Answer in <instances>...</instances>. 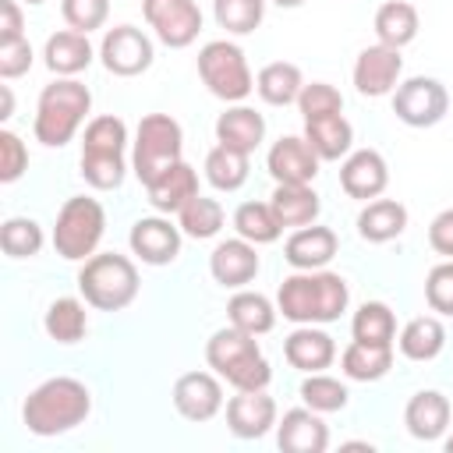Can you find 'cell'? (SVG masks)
Here are the masks:
<instances>
[{
    "label": "cell",
    "instance_id": "14",
    "mask_svg": "<svg viewBox=\"0 0 453 453\" xmlns=\"http://www.w3.org/2000/svg\"><path fill=\"white\" fill-rule=\"evenodd\" d=\"M319 163L322 159L304 134H283L265 156V166L276 184H311L319 177Z\"/></svg>",
    "mask_w": 453,
    "mask_h": 453
},
{
    "label": "cell",
    "instance_id": "29",
    "mask_svg": "<svg viewBox=\"0 0 453 453\" xmlns=\"http://www.w3.org/2000/svg\"><path fill=\"white\" fill-rule=\"evenodd\" d=\"M340 368L354 382H379L393 368V343H361V340H354L340 354Z\"/></svg>",
    "mask_w": 453,
    "mask_h": 453
},
{
    "label": "cell",
    "instance_id": "37",
    "mask_svg": "<svg viewBox=\"0 0 453 453\" xmlns=\"http://www.w3.org/2000/svg\"><path fill=\"white\" fill-rule=\"evenodd\" d=\"M205 180L216 191H237L248 180V156L237 152V149H226V145L209 149V156H205Z\"/></svg>",
    "mask_w": 453,
    "mask_h": 453
},
{
    "label": "cell",
    "instance_id": "43",
    "mask_svg": "<svg viewBox=\"0 0 453 453\" xmlns=\"http://www.w3.org/2000/svg\"><path fill=\"white\" fill-rule=\"evenodd\" d=\"M297 110H301L304 120L329 117V113H343V96H340V88H333L329 81H311V85L301 88Z\"/></svg>",
    "mask_w": 453,
    "mask_h": 453
},
{
    "label": "cell",
    "instance_id": "51",
    "mask_svg": "<svg viewBox=\"0 0 453 453\" xmlns=\"http://www.w3.org/2000/svg\"><path fill=\"white\" fill-rule=\"evenodd\" d=\"M273 4H276V7H301L304 0H273Z\"/></svg>",
    "mask_w": 453,
    "mask_h": 453
},
{
    "label": "cell",
    "instance_id": "20",
    "mask_svg": "<svg viewBox=\"0 0 453 453\" xmlns=\"http://www.w3.org/2000/svg\"><path fill=\"white\" fill-rule=\"evenodd\" d=\"M276 442L283 453H326L329 428L311 407H294L276 421Z\"/></svg>",
    "mask_w": 453,
    "mask_h": 453
},
{
    "label": "cell",
    "instance_id": "46",
    "mask_svg": "<svg viewBox=\"0 0 453 453\" xmlns=\"http://www.w3.org/2000/svg\"><path fill=\"white\" fill-rule=\"evenodd\" d=\"M28 170V149L14 131H0V180L14 184L21 173Z\"/></svg>",
    "mask_w": 453,
    "mask_h": 453
},
{
    "label": "cell",
    "instance_id": "44",
    "mask_svg": "<svg viewBox=\"0 0 453 453\" xmlns=\"http://www.w3.org/2000/svg\"><path fill=\"white\" fill-rule=\"evenodd\" d=\"M425 301L435 315H446L453 319V258L439 262L428 269L425 276Z\"/></svg>",
    "mask_w": 453,
    "mask_h": 453
},
{
    "label": "cell",
    "instance_id": "26",
    "mask_svg": "<svg viewBox=\"0 0 453 453\" xmlns=\"http://www.w3.org/2000/svg\"><path fill=\"white\" fill-rule=\"evenodd\" d=\"M92 42L85 32L78 28H64V32H53L42 46V60L46 67L57 74V78H74L78 71H85L92 64Z\"/></svg>",
    "mask_w": 453,
    "mask_h": 453
},
{
    "label": "cell",
    "instance_id": "25",
    "mask_svg": "<svg viewBox=\"0 0 453 453\" xmlns=\"http://www.w3.org/2000/svg\"><path fill=\"white\" fill-rule=\"evenodd\" d=\"M265 138V117L251 106H226L216 117V142L226 149H237L244 156H251Z\"/></svg>",
    "mask_w": 453,
    "mask_h": 453
},
{
    "label": "cell",
    "instance_id": "50",
    "mask_svg": "<svg viewBox=\"0 0 453 453\" xmlns=\"http://www.w3.org/2000/svg\"><path fill=\"white\" fill-rule=\"evenodd\" d=\"M0 96H4V106H0V120H7V117H11V110H14V96H11V85H0Z\"/></svg>",
    "mask_w": 453,
    "mask_h": 453
},
{
    "label": "cell",
    "instance_id": "18",
    "mask_svg": "<svg viewBox=\"0 0 453 453\" xmlns=\"http://www.w3.org/2000/svg\"><path fill=\"white\" fill-rule=\"evenodd\" d=\"M226 425L237 439H262L276 425V400L265 389H237L226 400Z\"/></svg>",
    "mask_w": 453,
    "mask_h": 453
},
{
    "label": "cell",
    "instance_id": "24",
    "mask_svg": "<svg viewBox=\"0 0 453 453\" xmlns=\"http://www.w3.org/2000/svg\"><path fill=\"white\" fill-rule=\"evenodd\" d=\"M283 357L297 372H326L333 365V357H336V343H333V336L326 329L297 326L283 340Z\"/></svg>",
    "mask_w": 453,
    "mask_h": 453
},
{
    "label": "cell",
    "instance_id": "17",
    "mask_svg": "<svg viewBox=\"0 0 453 453\" xmlns=\"http://www.w3.org/2000/svg\"><path fill=\"white\" fill-rule=\"evenodd\" d=\"M389 184V166L382 159V152L375 149H357V152H347L343 156V166H340V188L357 198V202H372L386 191Z\"/></svg>",
    "mask_w": 453,
    "mask_h": 453
},
{
    "label": "cell",
    "instance_id": "19",
    "mask_svg": "<svg viewBox=\"0 0 453 453\" xmlns=\"http://www.w3.org/2000/svg\"><path fill=\"white\" fill-rule=\"evenodd\" d=\"M209 273L219 287H230V290H241L244 283H251L258 276V251L251 241L244 237H230V241H219L209 255Z\"/></svg>",
    "mask_w": 453,
    "mask_h": 453
},
{
    "label": "cell",
    "instance_id": "8",
    "mask_svg": "<svg viewBox=\"0 0 453 453\" xmlns=\"http://www.w3.org/2000/svg\"><path fill=\"white\" fill-rule=\"evenodd\" d=\"M184 149V131L170 113H145L134 131V152H131V170L142 184L156 180L166 166L180 159Z\"/></svg>",
    "mask_w": 453,
    "mask_h": 453
},
{
    "label": "cell",
    "instance_id": "5",
    "mask_svg": "<svg viewBox=\"0 0 453 453\" xmlns=\"http://www.w3.org/2000/svg\"><path fill=\"white\" fill-rule=\"evenodd\" d=\"M124 149H127V124L113 113L92 117L81 138V177L96 191H117L127 173Z\"/></svg>",
    "mask_w": 453,
    "mask_h": 453
},
{
    "label": "cell",
    "instance_id": "10",
    "mask_svg": "<svg viewBox=\"0 0 453 453\" xmlns=\"http://www.w3.org/2000/svg\"><path fill=\"white\" fill-rule=\"evenodd\" d=\"M449 110V92L439 78L414 74L393 88V113L407 127H435Z\"/></svg>",
    "mask_w": 453,
    "mask_h": 453
},
{
    "label": "cell",
    "instance_id": "35",
    "mask_svg": "<svg viewBox=\"0 0 453 453\" xmlns=\"http://www.w3.org/2000/svg\"><path fill=\"white\" fill-rule=\"evenodd\" d=\"M42 326H46V336L57 340V343H78L88 329V311L78 297H57L46 315H42Z\"/></svg>",
    "mask_w": 453,
    "mask_h": 453
},
{
    "label": "cell",
    "instance_id": "12",
    "mask_svg": "<svg viewBox=\"0 0 453 453\" xmlns=\"http://www.w3.org/2000/svg\"><path fill=\"white\" fill-rule=\"evenodd\" d=\"M99 57L110 74L134 78L152 67V39L134 25H113L99 42Z\"/></svg>",
    "mask_w": 453,
    "mask_h": 453
},
{
    "label": "cell",
    "instance_id": "52",
    "mask_svg": "<svg viewBox=\"0 0 453 453\" xmlns=\"http://www.w3.org/2000/svg\"><path fill=\"white\" fill-rule=\"evenodd\" d=\"M446 449H449V453H453V432H449V435H446Z\"/></svg>",
    "mask_w": 453,
    "mask_h": 453
},
{
    "label": "cell",
    "instance_id": "27",
    "mask_svg": "<svg viewBox=\"0 0 453 453\" xmlns=\"http://www.w3.org/2000/svg\"><path fill=\"white\" fill-rule=\"evenodd\" d=\"M407 230V209L396 198H372L357 212V234L368 244H386Z\"/></svg>",
    "mask_w": 453,
    "mask_h": 453
},
{
    "label": "cell",
    "instance_id": "4",
    "mask_svg": "<svg viewBox=\"0 0 453 453\" xmlns=\"http://www.w3.org/2000/svg\"><path fill=\"white\" fill-rule=\"evenodd\" d=\"M205 361L209 368L226 379L234 389H265L269 379H273V368L269 361L262 357V347L251 333L237 329V326H226V329H216L205 343Z\"/></svg>",
    "mask_w": 453,
    "mask_h": 453
},
{
    "label": "cell",
    "instance_id": "38",
    "mask_svg": "<svg viewBox=\"0 0 453 453\" xmlns=\"http://www.w3.org/2000/svg\"><path fill=\"white\" fill-rule=\"evenodd\" d=\"M350 333L361 343H393V336H396V315L382 301H365L354 311V319H350Z\"/></svg>",
    "mask_w": 453,
    "mask_h": 453
},
{
    "label": "cell",
    "instance_id": "28",
    "mask_svg": "<svg viewBox=\"0 0 453 453\" xmlns=\"http://www.w3.org/2000/svg\"><path fill=\"white\" fill-rule=\"evenodd\" d=\"M269 205H273L280 226H308L319 219V209H322L311 184H276Z\"/></svg>",
    "mask_w": 453,
    "mask_h": 453
},
{
    "label": "cell",
    "instance_id": "47",
    "mask_svg": "<svg viewBox=\"0 0 453 453\" xmlns=\"http://www.w3.org/2000/svg\"><path fill=\"white\" fill-rule=\"evenodd\" d=\"M35 53H32V42L21 35V39H7L0 42V78H21L28 67H32Z\"/></svg>",
    "mask_w": 453,
    "mask_h": 453
},
{
    "label": "cell",
    "instance_id": "30",
    "mask_svg": "<svg viewBox=\"0 0 453 453\" xmlns=\"http://www.w3.org/2000/svg\"><path fill=\"white\" fill-rule=\"evenodd\" d=\"M304 138L311 142L319 159H343L354 145V127L343 113H329V117L304 120Z\"/></svg>",
    "mask_w": 453,
    "mask_h": 453
},
{
    "label": "cell",
    "instance_id": "31",
    "mask_svg": "<svg viewBox=\"0 0 453 453\" xmlns=\"http://www.w3.org/2000/svg\"><path fill=\"white\" fill-rule=\"evenodd\" d=\"M418 28H421L418 7L407 4V0H386V4L375 11V35H379V42H386V46L403 50L407 42H414Z\"/></svg>",
    "mask_w": 453,
    "mask_h": 453
},
{
    "label": "cell",
    "instance_id": "16",
    "mask_svg": "<svg viewBox=\"0 0 453 453\" xmlns=\"http://www.w3.org/2000/svg\"><path fill=\"white\" fill-rule=\"evenodd\" d=\"M173 407L188 421H209L223 411V386L212 372H184L173 382Z\"/></svg>",
    "mask_w": 453,
    "mask_h": 453
},
{
    "label": "cell",
    "instance_id": "1",
    "mask_svg": "<svg viewBox=\"0 0 453 453\" xmlns=\"http://www.w3.org/2000/svg\"><path fill=\"white\" fill-rule=\"evenodd\" d=\"M347 280L329 269H297L276 290V311L297 326L336 322L347 311Z\"/></svg>",
    "mask_w": 453,
    "mask_h": 453
},
{
    "label": "cell",
    "instance_id": "39",
    "mask_svg": "<svg viewBox=\"0 0 453 453\" xmlns=\"http://www.w3.org/2000/svg\"><path fill=\"white\" fill-rule=\"evenodd\" d=\"M177 226L195 237V241H209L223 230V205L216 198H205V195H195L180 212H177Z\"/></svg>",
    "mask_w": 453,
    "mask_h": 453
},
{
    "label": "cell",
    "instance_id": "7",
    "mask_svg": "<svg viewBox=\"0 0 453 453\" xmlns=\"http://www.w3.org/2000/svg\"><path fill=\"white\" fill-rule=\"evenodd\" d=\"M103 230H106V212L96 198L88 195H71L60 212H57V223H53V248L60 258L67 262H85L96 255L99 241H103Z\"/></svg>",
    "mask_w": 453,
    "mask_h": 453
},
{
    "label": "cell",
    "instance_id": "48",
    "mask_svg": "<svg viewBox=\"0 0 453 453\" xmlns=\"http://www.w3.org/2000/svg\"><path fill=\"white\" fill-rule=\"evenodd\" d=\"M428 244H432V251L453 258V209H442V212L428 223Z\"/></svg>",
    "mask_w": 453,
    "mask_h": 453
},
{
    "label": "cell",
    "instance_id": "15",
    "mask_svg": "<svg viewBox=\"0 0 453 453\" xmlns=\"http://www.w3.org/2000/svg\"><path fill=\"white\" fill-rule=\"evenodd\" d=\"M180 226H173L166 216H142L134 219L127 244L145 265H170L180 255Z\"/></svg>",
    "mask_w": 453,
    "mask_h": 453
},
{
    "label": "cell",
    "instance_id": "41",
    "mask_svg": "<svg viewBox=\"0 0 453 453\" xmlns=\"http://www.w3.org/2000/svg\"><path fill=\"white\" fill-rule=\"evenodd\" d=\"M216 25L226 28L230 35H248L262 25L265 18V0H212Z\"/></svg>",
    "mask_w": 453,
    "mask_h": 453
},
{
    "label": "cell",
    "instance_id": "49",
    "mask_svg": "<svg viewBox=\"0 0 453 453\" xmlns=\"http://www.w3.org/2000/svg\"><path fill=\"white\" fill-rule=\"evenodd\" d=\"M21 28H25V18H21L18 0H0V42L21 39V35H25Z\"/></svg>",
    "mask_w": 453,
    "mask_h": 453
},
{
    "label": "cell",
    "instance_id": "11",
    "mask_svg": "<svg viewBox=\"0 0 453 453\" xmlns=\"http://www.w3.org/2000/svg\"><path fill=\"white\" fill-rule=\"evenodd\" d=\"M142 14L156 39L170 50H184L202 32V11L195 0H142Z\"/></svg>",
    "mask_w": 453,
    "mask_h": 453
},
{
    "label": "cell",
    "instance_id": "13",
    "mask_svg": "<svg viewBox=\"0 0 453 453\" xmlns=\"http://www.w3.org/2000/svg\"><path fill=\"white\" fill-rule=\"evenodd\" d=\"M400 74H403V57L396 46H386V42L365 46L354 60V88L368 99L389 96L400 85Z\"/></svg>",
    "mask_w": 453,
    "mask_h": 453
},
{
    "label": "cell",
    "instance_id": "34",
    "mask_svg": "<svg viewBox=\"0 0 453 453\" xmlns=\"http://www.w3.org/2000/svg\"><path fill=\"white\" fill-rule=\"evenodd\" d=\"M446 347V326L435 315H418L400 329V354L411 361H432Z\"/></svg>",
    "mask_w": 453,
    "mask_h": 453
},
{
    "label": "cell",
    "instance_id": "3",
    "mask_svg": "<svg viewBox=\"0 0 453 453\" xmlns=\"http://www.w3.org/2000/svg\"><path fill=\"white\" fill-rule=\"evenodd\" d=\"M88 110H92V92L81 81H74V78L50 81L35 103V120H32L35 142H42L46 149L67 145L78 134V127L85 124Z\"/></svg>",
    "mask_w": 453,
    "mask_h": 453
},
{
    "label": "cell",
    "instance_id": "33",
    "mask_svg": "<svg viewBox=\"0 0 453 453\" xmlns=\"http://www.w3.org/2000/svg\"><path fill=\"white\" fill-rule=\"evenodd\" d=\"M255 88L258 96L269 103V106H290L297 103L301 88H304V78H301V67L290 64V60H273L258 71L255 78Z\"/></svg>",
    "mask_w": 453,
    "mask_h": 453
},
{
    "label": "cell",
    "instance_id": "6",
    "mask_svg": "<svg viewBox=\"0 0 453 453\" xmlns=\"http://www.w3.org/2000/svg\"><path fill=\"white\" fill-rule=\"evenodd\" d=\"M78 290H81L85 304H92L99 311H120L138 297V269L127 255L99 251L81 262Z\"/></svg>",
    "mask_w": 453,
    "mask_h": 453
},
{
    "label": "cell",
    "instance_id": "21",
    "mask_svg": "<svg viewBox=\"0 0 453 453\" xmlns=\"http://www.w3.org/2000/svg\"><path fill=\"white\" fill-rule=\"evenodd\" d=\"M340 241L329 226H319V223H308V226H297L287 244H283V258L294 265V269H326L336 255Z\"/></svg>",
    "mask_w": 453,
    "mask_h": 453
},
{
    "label": "cell",
    "instance_id": "22",
    "mask_svg": "<svg viewBox=\"0 0 453 453\" xmlns=\"http://www.w3.org/2000/svg\"><path fill=\"white\" fill-rule=\"evenodd\" d=\"M403 425L421 442L442 439L449 428V400L439 389H418L403 407Z\"/></svg>",
    "mask_w": 453,
    "mask_h": 453
},
{
    "label": "cell",
    "instance_id": "42",
    "mask_svg": "<svg viewBox=\"0 0 453 453\" xmlns=\"http://www.w3.org/2000/svg\"><path fill=\"white\" fill-rule=\"evenodd\" d=\"M0 248L11 258H32L42 248V226L28 216H11L0 226Z\"/></svg>",
    "mask_w": 453,
    "mask_h": 453
},
{
    "label": "cell",
    "instance_id": "36",
    "mask_svg": "<svg viewBox=\"0 0 453 453\" xmlns=\"http://www.w3.org/2000/svg\"><path fill=\"white\" fill-rule=\"evenodd\" d=\"M234 230H237V237H244L251 244H273L283 234L269 202H241L234 212Z\"/></svg>",
    "mask_w": 453,
    "mask_h": 453
},
{
    "label": "cell",
    "instance_id": "23",
    "mask_svg": "<svg viewBox=\"0 0 453 453\" xmlns=\"http://www.w3.org/2000/svg\"><path fill=\"white\" fill-rule=\"evenodd\" d=\"M145 195H149V202H152L156 212H180L195 195H202L198 191V173H195V166H188L184 159H177L156 180L145 184Z\"/></svg>",
    "mask_w": 453,
    "mask_h": 453
},
{
    "label": "cell",
    "instance_id": "32",
    "mask_svg": "<svg viewBox=\"0 0 453 453\" xmlns=\"http://www.w3.org/2000/svg\"><path fill=\"white\" fill-rule=\"evenodd\" d=\"M276 308H273V301L265 297V294H258V290H237L230 301H226V319H230V326H237V329H244V333H251V336H262V333H269L273 326H276Z\"/></svg>",
    "mask_w": 453,
    "mask_h": 453
},
{
    "label": "cell",
    "instance_id": "9",
    "mask_svg": "<svg viewBox=\"0 0 453 453\" xmlns=\"http://www.w3.org/2000/svg\"><path fill=\"white\" fill-rule=\"evenodd\" d=\"M198 78L205 81V88L223 99V103H241L251 96L255 78L248 67V57L237 42L230 39H212L198 50Z\"/></svg>",
    "mask_w": 453,
    "mask_h": 453
},
{
    "label": "cell",
    "instance_id": "45",
    "mask_svg": "<svg viewBox=\"0 0 453 453\" xmlns=\"http://www.w3.org/2000/svg\"><path fill=\"white\" fill-rule=\"evenodd\" d=\"M60 14L78 32H96L110 18V0H60Z\"/></svg>",
    "mask_w": 453,
    "mask_h": 453
},
{
    "label": "cell",
    "instance_id": "53",
    "mask_svg": "<svg viewBox=\"0 0 453 453\" xmlns=\"http://www.w3.org/2000/svg\"><path fill=\"white\" fill-rule=\"evenodd\" d=\"M28 4H46V0H28Z\"/></svg>",
    "mask_w": 453,
    "mask_h": 453
},
{
    "label": "cell",
    "instance_id": "2",
    "mask_svg": "<svg viewBox=\"0 0 453 453\" xmlns=\"http://www.w3.org/2000/svg\"><path fill=\"white\" fill-rule=\"evenodd\" d=\"M92 411V393L81 379H71V375H53L46 382H39L28 396H25V407H21V418H25V428L32 435H64L71 428H78Z\"/></svg>",
    "mask_w": 453,
    "mask_h": 453
},
{
    "label": "cell",
    "instance_id": "40",
    "mask_svg": "<svg viewBox=\"0 0 453 453\" xmlns=\"http://www.w3.org/2000/svg\"><path fill=\"white\" fill-rule=\"evenodd\" d=\"M297 393H301L304 407H311V411H319V414L343 411V407H347V400H350L347 386H343L340 379L326 375V372H308V379L301 382V389H297Z\"/></svg>",
    "mask_w": 453,
    "mask_h": 453
}]
</instances>
